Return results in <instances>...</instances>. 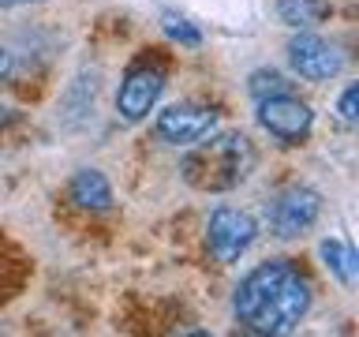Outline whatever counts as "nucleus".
<instances>
[{
	"label": "nucleus",
	"mask_w": 359,
	"mask_h": 337,
	"mask_svg": "<svg viewBox=\"0 0 359 337\" xmlns=\"http://www.w3.org/2000/svg\"><path fill=\"white\" fill-rule=\"evenodd\" d=\"M311 311V281L292 258H266L236 285L232 315L247 333H292Z\"/></svg>",
	"instance_id": "1"
},
{
	"label": "nucleus",
	"mask_w": 359,
	"mask_h": 337,
	"mask_svg": "<svg viewBox=\"0 0 359 337\" xmlns=\"http://www.w3.org/2000/svg\"><path fill=\"white\" fill-rule=\"evenodd\" d=\"M210 143H202L184 157L180 173L195 191H210V195H221V191L240 187L255 168V146L247 135L240 131H224V135H206Z\"/></svg>",
	"instance_id": "2"
},
{
	"label": "nucleus",
	"mask_w": 359,
	"mask_h": 337,
	"mask_svg": "<svg viewBox=\"0 0 359 337\" xmlns=\"http://www.w3.org/2000/svg\"><path fill=\"white\" fill-rule=\"evenodd\" d=\"M258 124H262L280 146H299L314 128V112L303 98L285 90V94H269V98L258 101Z\"/></svg>",
	"instance_id": "3"
},
{
	"label": "nucleus",
	"mask_w": 359,
	"mask_h": 337,
	"mask_svg": "<svg viewBox=\"0 0 359 337\" xmlns=\"http://www.w3.org/2000/svg\"><path fill=\"white\" fill-rule=\"evenodd\" d=\"M318 213H322V195L314 187H303V184L277 191L266 206L269 229H273V236H280V240L303 236L314 221H318Z\"/></svg>",
	"instance_id": "4"
},
{
	"label": "nucleus",
	"mask_w": 359,
	"mask_h": 337,
	"mask_svg": "<svg viewBox=\"0 0 359 337\" xmlns=\"http://www.w3.org/2000/svg\"><path fill=\"white\" fill-rule=\"evenodd\" d=\"M258 236V221L240 206H217L206 225V244L217 263H240Z\"/></svg>",
	"instance_id": "5"
},
{
	"label": "nucleus",
	"mask_w": 359,
	"mask_h": 337,
	"mask_svg": "<svg viewBox=\"0 0 359 337\" xmlns=\"http://www.w3.org/2000/svg\"><path fill=\"white\" fill-rule=\"evenodd\" d=\"M221 120V109L217 105H202V101H180V105H168L157 112V135L168 143V146H191L198 139L217 128Z\"/></svg>",
	"instance_id": "6"
},
{
	"label": "nucleus",
	"mask_w": 359,
	"mask_h": 337,
	"mask_svg": "<svg viewBox=\"0 0 359 337\" xmlns=\"http://www.w3.org/2000/svg\"><path fill=\"white\" fill-rule=\"evenodd\" d=\"M288 64L299 79H311V83H325V79H337L344 67V56L333 41L318 38V34H296L288 41Z\"/></svg>",
	"instance_id": "7"
},
{
	"label": "nucleus",
	"mask_w": 359,
	"mask_h": 337,
	"mask_svg": "<svg viewBox=\"0 0 359 337\" xmlns=\"http://www.w3.org/2000/svg\"><path fill=\"white\" fill-rule=\"evenodd\" d=\"M165 90V72L157 64H135L120 83V94H116V112L128 124H139L150 117V109L157 105Z\"/></svg>",
	"instance_id": "8"
},
{
	"label": "nucleus",
	"mask_w": 359,
	"mask_h": 337,
	"mask_svg": "<svg viewBox=\"0 0 359 337\" xmlns=\"http://www.w3.org/2000/svg\"><path fill=\"white\" fill-rule=\"evenodd\" d=\"M67 191H72V202L83 210H94V213L112 210V184L105 180L101 168H79Z\"/></svg>",
	"instance_id": "9"
},
{
	"label": "nucleus",
	"mask_w": 359,
	"mask_h": 337,
	"mask_svg": "<svg viewBox=\"0 0 359 337\" xmlns=\"http://www.w3.org/2000/svg\"><path fill=\"white\" fill-rule=\"evenodd\" d=\"M322 258H325V266H330V274L341 281V285L352 289L355 285V277H359V258L352 251V244H344V240H337V236H330V240H322Z\"/></svg>",
	"instance_id": "10"
},
{
	"label": "nucleus",
	"mask_w": 359,
	"mask_h": 337,
	"mask_svg": "<svg viewBox=\"0 0 359 337\" xmlns=\"http://www.w3.org/2000/svg\"><path fill=\"white\" fill-rule=\"evenodd\" d=\"M330 4L325 0H280L277 4V15L280 22H288V27H311V22H318Z\"/></svg>",
	"instance_id": "11"
},
{
	"label": "nucleus",
	"mask_w": 359,
	"mask_h": 337,
	"mask_svg": "<svg viewBox=\"0 0 359 337\" xmlns=\"http://www.w3.org/2000/svg\"><path fill=\"white\" fill-rule=\"evenodd\" d=\"M247 90H251L255 101H262L269 94H285V90H292V83L280 72H273V67H258V72H251V79H247Z\"/></svg>",
	"instance_id": "12"
},
{
	"label": "nucleus",
	"mask_w": 359,
	"mask_h": 337,
	"mask_svg": "<svg viewBox=\"0 0 359 337\" xmlns=\"http://www.w3.org/2000/svg\"><path fill=\"white\" fill-rule=\"evenodd\" d=\"M161 30H165L172 41L191 45V49H195V45H202V30H198L187 15H176V11H165V15H161Z\"/></svg>",
	"instance_id": "13"
},
{
	"label": "nucleus",
	"mask_w": 359,
	"mask_h": 337,
	"mask_svg": "<svg viewBox=\"0 0 359 337\" xmlns=\"http://www.w3.org/2000/svg\"><path fill=\"white\" fill-rule=\"evenodd\" d=\"M337 112H341L344 124H355V120H359V86H355V83L344 86L341 101H337Z\"/></svg>",
	"instance_id": "14"
},
{
	"label": "nucleus",
	"mask_w": 359,
	"mask_h": 337,
	"mask_svg": "<svg viewBox=\"0 0 359 337\" xmlns=\"http://www.w3.org/2000/svg\"><path fill=\"white\" fill-rule=\"evenodd\" d=\"M15 72V53H8V49H0V83Z\"/></svg>",
	"instance_id": "15"
},
{
	"label": "nucleus",
	"mask_w": 359,
	"mask_h": 337,
	"mask_svg": "<svg viewBox=\"0 0 359 337\" xmlns=\"http://www.w3.org/2000/svg\"><path fill=\"white\" fill-rule=\"evenodd\" d=\"M22 4H41V0H0V8H22Z\"/></svg>",
	"instance_id": "16"
},
{
	"label": "nucleus",
	"mask_w": 359,
	"mask_h": 337,
	"mask_svg": "<svg viewBox=\"0 0 359 337\" xmlns=\"http://www.w3.org/2000/svg\"><path fill=\"white\" fill-rule=\"evenodd\" d=\"M8 120H11V117H8V109H0V128H4Z\"/></svg>",
	"instance_id": "17"
}]
</instances>
